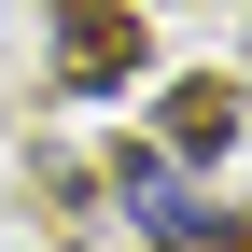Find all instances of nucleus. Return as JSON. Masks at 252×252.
<instances>
[{"label": "nucleus", "instance_id": "nucleus-1", "mask_svg": "<svg viewBox=\"0 0 252 252\" xmlns=\"http://www.w3.org/2000/svg\"><path fill=\"white\" fill-rule=\"evenodd\" d=\"M140 70V14L126 0H56V98H112Z\"/></svg>", "mask_w": 252, "mask_h": 252}, {"label": "nucleus", "instance_id": "nucleus-2", "mask_svg": "<svg viewBox=\"0 0 252 252\" xmlns=\"http://www.w3.org/2000/svg\"><path fill=\"white\" fill-rule=\"evenodd\" d=\"M224 140H238V84H224V70H196V84H168V168H210Z\"/></svg>", "mask_w": 252, "mask_h": 252}, {"label": "nucleus", "instance_id": "nucleus-3", "mask_svg": "<svg viewBox=\"0 0 252 252\" xmlns=\"http://www.w3.org/2000/svg\"><path fill=\"white\" fill-rule=\"evenodd\" d=\"M140 224H154V252H252V224H224V210H140Z\"/></svg>", "mask_w": 252, "mask_h": 252}, {"label": "nucleus", "instance_id": "nucleus-4", "mask_svg": "<svg viewBox=\"0 0 252 252\" xmlns=\"http://www.w3.org/2000/svg\"><path fill=\"white\" fill-rule=\"evenodd\" d=\"M112 196H126V210H168V140H126V154H112Z\"/></svg>", "mask_w": 252, "mask_h": 252}]
</instances>
